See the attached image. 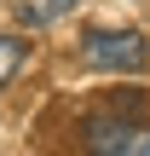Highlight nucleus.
I'll return each instance as SVG.
<instances>
[{
    "label": "nucleus",
    "mask_w": 150,
    "mask_h": 156,
    "mask_svg": "<svg viewBox=\"0 0 150 156\" xmlns=\"http://www.w3.org/2000/svg\"><path fill=\"white\" fill-rule=\"evenodd\" d=\"M81 58L92 64V69H110V75H139L150 64V41L139 29H92L87 41H81Z\"/></svg>",
    "instance_id": "obj_1"
},
{
    "label": "nucleus",
    "mask_w": 150,
    "mask_h": 156,
    "mask_svg": "<svg viewBox=\"0 0 150 156\" xmlns=\"http://www.w3.org/2000/svg\"><path fill=\"white\" fill-rule=\"evenodd\" d=\"M133 139H139L133 116H92L87 122V151L98 156H133Z\"/></svg>",
    "instance_id": "obj_2"
},
{
    "label": "nucleus",
    "mask_w": 150,
    "mask_h": 156,
    "mask_svg": "<svg viewBox=\"0 0 150 156\" xmlns=\"http://www.w3.org/2000/svg\"><path fill=\"white\" fill-rule=\"evenodd\" d=\"M69 12H75V0H17V17H23L29 29H46V23L69 17Z\"/></svg>",
    "instance_id": "obj_3"
},
{
    "label": "nucleus",
    "mask_w": 150,
    "mask_h": 156,
    "mask_svg": "<svg viewBox=\"0 0 150 156\" xmlns=\"http://www.w3.org/2000/svg\"><path fill=\"white\" fill-rule=\"evenodd\" d=\"M23 58H29V46H23V41H12V35H0V87L23 69Z\"/></svg>",
    "instance_id": "obj_4"
},
{
    "label": "nucleus",
    "mask_w": 150,
    "mask_h": 156,
    "mask_svg": "<svg viewBox=\"0 0 150 156\" xmlns=\"http://www.w3.org/2000/svg\"><path fill=\"white\" fill-rule=\"evenodd\" d=\"M133 156H150V127H139V139H133Z\"/></svg>",
    "instance_id": "obj_5"
}]
</instances>
